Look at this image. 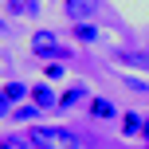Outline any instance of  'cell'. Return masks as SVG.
Masks as SVG:
<instances>
[{"mask_svg": "<svg viewBox=\"0 0 149 149\" xmlns=\"http://www.w3.org/2000/svg\"><path fill=\"white\" fill-rule=\"evenodd\" d=\"M28 141H31V149H79L82 145L79 134H71L63 126H31Z\"/></svg>", "mask_w": 149, "mask_h": 149, "instance_id": "6da1fadb", "label": "cell"}, {"mask_svg": "<svg viewBox=\"0 0 149 149\" xmlns=\"http://www.w3.org/2000/svg\"><path fill=\"white\" fill-rule=\"evenodd\" d=\"M31 55L36 59H47V63H63V59H71V51L59 43V36L55 31H31Z\"/></svg>", "mask_w": 149, "mask_h": 149, "instance_id": "7a4b0ae2", "label": "cell"}, {"mask_svg": "<svg viewBox=\"0 0 149 149\" xmlns=\"http://www.w3.org/2000/svg\"><path fill=\"white\" fill-rule=\"evenodd\" d=\"M98 0H63V16H67L71 24H90L98 16Z\"/></svg>", "mask_w": 149, "mask_h": 149, "instance_id": "3957f363", "label": "cell"}, {"mask_svg": "<svg viewBox=\"0 0 149 149\" xmlns=\"http://www.w3.org/2000/svg\"><path fill=\"white\" fill-rule=\"evenodd\" d=\"M31 102H36L39 106V110H51V106H59V98H55V90L51 86H47V82H36V86H31Z\"/></svg>", "mask_w": 149, "mask_h": 149, "instance_id": "277c9868", "label": "cell"}, {"mask_svg": "<svg viewBox=\"0 0 149 149\" xmlns=\"http://www.w3.org/2000/svg\"><path fill=\"white\" fill-rule=\"evenodd\" d=\"M90 118L94 122H110V118H118V110H114L110 98H90Z\"/></svg>", "mask_w": 149, "mask_h": 149, "instance_id": "5b68a950", "label": "cell"}, {"mask_svg": "<svg viewBox=\"0 0 149 149\" xmlns=\"http://www.w3.org/2000/svg\"><path fill=\"white\" fill-rule=\"evenodd\" d=\"M141 130H145V114H137V110L122 114V134L126 137H141Z\"/></svg>", "mask_w": 149, "mask_h": 149, "instance_id": "8992f818", "label": "cell"}, {"mask_svg": "<svg viewBox=\"0 0 149 149\" xmlns=\"http://www.w3.org/2000/svg\"><path fill=\"white\" fill-rule=\"evenodd\" d=\"M39 106L36 102H20V106H12V122H24V126H36V118H39Z\"/></svg>", "mask_w": 149, "mask_h": 149, "instance_id": "52a82bcc", "label": "cell"}, {"mask_svg": "<svg viewBox=\"0 0 149 149\" xmlns=\"http://www.w3.org/2000/svg\"><path fill=\"white\" fill-rule=\"evenodd\" d=\"M82 98H86V86H82V82H74L71 90H63V94H59V106H55V110H71V106H79Z\"/></svg>", "mask_w": 149, "mask_h": 149, "instance_id": "ba28073f", "label": "cell"}, {"mask_svg": "<svg viewBox=\"0 0 149 149\" xmlns=\"http://www.w3.org/2000/svg\"><path fill=\"white\" fill-rule=\"evenodd\" d=\"M118 63H122V67H141V71H149V55L145 51H118Z\"/></svg>", "mask_w": 149, "mask_h": 149, "instance_id": "9c48e42d", "label": "cell"}, {"mask_svg": "<svg viewBox=\"0 0 149 149\" xmlns=\"http://www.w3.org/2000/svg\"><path fill=\"white\" fill-rule=\"evenodd\" d=\"M74 39L79 43H98V28L94 24H74Z\"/></svg>", "mask_w": 149, "mask_h": 149, "instance_id": "30bf717a", "label": "cell"}, {"mask_svg": "<svg viewBox=\"0 0 149 149\" xmlns=\"http://www.w3.org/2000/svg\"><path fill=\"white\" fill-rule=\"evenodd\" d=\"M0 90H4V94H8V98H12V106H16V102H20V98H28V94H31V90H28V86H24V82H4V86H0Z\"/></svg>", "mask_w": 149, "mask_h": 149, "instance_id": "8fae6325", "label": "cell"}, {"mask_svg": "<svg viewBox=\"0 0 149 149\" xmlns=\"http://www.w3.org/2000/svg\"><path fill=\"white\" fill-rule=\"evenodd\" d=\"M31 141L28 137H20V134H8V137H0V149H28Z\"/></svg>", "mask_w": 149, "mask_h": 149, "instance_id": "7c38bea8", "label": "cell"}, {"mask_svg": "<svg viewBox=\"0 0 149 149\" xmlns=\"http://www.w3.org/2000/svg\"><path fill=\"white\" fill-rule=\"evenodd\" d=\"M0 118H12V98L0 90Z\"/></svg>", "mask_w": 149, "mask_h": 149, "instance_id": "4fadbf2b", "label": "cell"}, {"mask_svg": "<svg viewBox=\"0 0 149 149\" xmlns=\"http://www.w3.org/2000/svg\"><path fill=\"white\" fill-rule=\"evenodd\" d=\"M63 74H67L63 63H47V79H63Z\"/></svg>", "mask_w": 149, "mask_h": 149, "instance_id": "5bb4252c", "label": "cell"}, {"mask_svg": "<svg viewBox=\"0 0 149 149\" xmlns=\"http://www.w3.org/2000/svg\"><path fill=\"white\" fill-rule=\"evenodd\" d=\"M126 86H130V90H149V82H145V79H130V74H126Z\"/></svg>", "mask_w": 149, "mask_h": 149, "instance_id": "9a60e30c", "label": "cell"}, {"mask_svg": "<svg viewBox=\"0 0 149 149\" xmlns=\"http://www.w3.org/2000/svg\"><path fill=\"white\" fill-rule=\"evenodd\" d=\"M141 137H145V145H149V118H145V130H141Z\"/></svg>", "mask_w": 149, "mask_h": 149, "instance_id": "2e32d148", "label": "cell"}, {"mask_svg": "<svg viewBox=\"0 0 149 149\" xmlns=\"http://www.w3.org/2000/svg\"><path fill=\"white\" fill-rule=\"evenodd\" d=\"M8 28H12V24H4V20H0V31H8Z\"/></svg>", "mask_w": 149, "mask_h": 149, "instance_id": "e0dca14e", "label": "cell"}]
</instances>
